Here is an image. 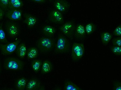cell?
I'll use <instances>...</instances> for the list:
<instances>
[{
    "mask_svg": "<svg viewBox=\"0 0 121 90\" xmlns=\"http://www.w3.org/2000/svg\"><path fill=\"white\" fill-rule=\"evenodd\" d=\"M70 46L68 39L63 34H59L54 47V52L57 55L69 52Z\"/></svg>",
    "mask_w": 121,
    "mask_h": 90,
    "instance_id": "cell-1",
    "label": "cell"
},
{
    "mask_svg": "<svg viewBox=\"0 0 121 90\" xmlns=\"http://www.w3.org/2000/svg\"><path fill=\"white\" fill-rule=\"evenodd\" d=\"M56 40L52 38L43 37L36 42L37 48L41 52L46 53L51 51L55 47Z\"/></svg>",
    "mask_w": 121,
    "mask_h": 90,
    "instance_id": "cell-2",
    "label": "cell"
},
{
    "mask_svg": "<svg viewBox=\"0 0 121 90\" xmlns=\"http://www.w3.org/2000/svg\"><path fill=\"white\" fill-rule=\"evenodd\" d=\"M24 62L14 57L6 58L3 62L4 69L7 70H22L24 68Z\"/></svg>",
    "mask_w": 121,
    "mask_h": 90,
    "instance_id": "cell-3",
    "label": "cell"
},
{
    "mask_svg": "<svg viewBox=\"0 0 121 90\" xmlns=\"http://www.w3.org/2000/svg\"><path fill=\"white\" fill-rule=\"evenodd\" d=\"M76 25L74 20L67 21L63 23L59 28V31L70 40L73 38V34Z\"/></svg>",
    "mask_w": 121,
    "mask_h": 90,
    "instance_id": "cell-4",
    "label": "cell"
},
{
    "mask_svg": "<svg viewBox=\"0 0 121 90\" xmlns=\"http://www.w3.org/2000/svg\"><path fill=\"white\" fill-rule=\"evenodd\" d=\"M85 52L84 44L82 43L75 42L71 48V57L73 61H78L82 58Z\"/></svg>",
    "mask_w": 121,
    "mask_h": 90,
    "instance_id": "cell-5",
    "label": "cell"
},
{
    "mask_svg": "<svg viewBox=\"0 0 121 90\" xmlns=\"http://www.w3.org/2000/svg\"><path fill=\"white\" fill-rule=\"evenodd\" d=\"M21 39H18L14 42L6 44L0 43V51L3 55L7 56L13 54L21 42Z\"/></svg>",
    "mask_w": 121,
    "mask_h": 90,
    "instance_id": "cell-6",
    "label": "cell"
},
{
    "mask_svg": "<svg viewBox=\"0 0 121 90\" xmlns=\"http://www.w3.org/2000/svg\"><path fill=\"white\" fill-rule=\"evenodd\" d=\"M5 28L8 36L14 38L19 34L20 29L19 25L13 21H8L5 23Z\"/></svg>",
    "mask_w": 121,
    "mask_h": 90,
    "instance_id": "cell-7",
    "label": "cell"
},
{
    "mask_svg": "<svg viewBox=\"0 0 121 90\" xmlns=\"http://www.w3.org/2000/svg\"><path fill=\"white\" fill-rule=\"evenodd\" d=\"M48 20L51 22L58 24L64 23V17L63 13L56 9L51 11L48 15Z\"/></svg>",
    "mask_w": 121,
    "mask_h": 90,
    "instance_id": "cell-8",
    "label": "cell"
},
{
    "mask_svg": "<svg viewBox=\"0 0 121 90\" xmlns=\"http://www.w3.org/2000/svg\"><path fill=\"white\" fill-rule=\"evenodd\" d=\"M53 6L56 9L61 13H65L68 12L70 8L71 5L66 0H54Z\"/></svg>",
    "mask_w": 121,
    "mask_h": 90,
    "instance_id": "cell-9",
    "label": "cell"
},
{
    "mask_svg": "<svg viewBox=\"0 0 121 90\" xmlns=\"http://www.w3.org/2000/svg\"><path fill=\"white\" fill-rule=\"evenodd\" d=\"M5 15L10 20L19 21L22 18V11L21 9H10L7 11Z\"/></svg>",
    "mask_w": 121,
    "mask_h": 90,
    "instance_id": "cell-10",
    "label": "cell"
},
{
    "mask_svg": "<svg viewBox=\"0 0 121 90\" xmlns=\"http://www.w3.org/2000/svg\"><path fill=\"white\" fill-rule=\"evenodd\" d=\"M86 34L85 26L82 24H78L76 25L73 38L76 40L81 41L85 39Z\"/></svg>",
    "mask_w": 121,
    "mask_h": 90,
    "instance_id": "cell-11",
    "label": "cell"
},
{
    "mask_svg": "<svg viewBox=\"0 0 121 90\" xmlns=\"http://www.w3.org/2000/svg\"><path fill=\"white\" fill-rule=\"evenodd\" d=\"M24 16L25 18L24 23L27 25L28 28H32L38 22L36 17L27 13H24Z\"/></svg>",
    "mask_w": 121,
    "mask_h": 90,
    "instance_id": "cell-12",
    "label": "cell"
},
{
    "mask_svg": "<svg viewBox=\"0 0 121 90\" xmlns=\"http://www.w3.org/2000/svg\"><path fill=\"white\" fill-rule=\"evenodd\" d=\"M41 82L37 78H32L27 83L26 90H37L41 86Z\"/></svg>",
    "mask_w": 121,
    "mask_h": 90,
    "instance_id": "cell-13",
    "label": "cell"
},
{
    "mask_svg": "<svg viewBox=\"0 0 121 90\" xmlns=\"http://www.w3.org/2000/svg\"><path fill=\"white\" fill-rule=\"evenodd\" d=\"M56 29L49 25H45L42 28V32L44 35L49 38H52L56 33Z\"/></svg>",
    "mask_w": 121,
    "mask_h": 90,
    "instance_id": "cell-14",
    "label": "cell"
},
{
    "mask_svg": "<svg viewBox=\"0 0 121 90\" xmlns=\"http://www.w3.org/2000/svg\"><path fill=\"white\" fill-rule=\"evenodd\" d=\"M27 51V49L25 43H21L17 47L15 50V52L19 57L23 59L25 57L26 55Z\"/></svg>",
    "mask_w": 121,
    "mask_h": 90,
    "instance_id": "cell-15",
    "label": "cell"
},
{
    "mask_svg": "<svg viewBox=\"0 0 121 90\" xmlns=\"http://www.w3.org/2000/svg\"><path fill=\"white\" fill-rule=\"evenodd\" d=\"M53 66L52 63L48 60H46L42 63L41 68V73L42 74H46L53 70Z\"/></svg>",
    "mask_w": 121,
    "mask_h": 90,
    "instance_id": "cell-16",
    "label": "cell"
},
{
    "mask_svg": "<svg viewBox=\"0 0 121 90\" xmlns=\"http://www.w3.org/2000/svg\"><path fill=\"white\" fill-rule=\"evenodd\" d=\"M27 83V80L25 77L19 78L15 82V87L17 90H25Z\"/></svg>",
    "mask_w": 121,
    "mask_h": 90,
    "instance_id": "cell-17",
    "label": "cell"
},
{
    "mask_svg": "<svg viewBox=\"0 0 121 90\" xmlns=\"http://www.w3.org/2000/svg\"><path fill=\"white\" fill-rule=\"evenodd\" d=\"M64 90H83L78 86L75 84L69 79L64 82Z\"/></svg>",
    "mask_w": 121,
    "mask_h": 90,
    "instance_id": "cell-18",
    "label": "cell"
},
{
    "mask_svg": "<svg viewBox=\"0 0 121 90\" xmlns=\"http://www.w3.org/2000/svg\"><path fill=\"white\" fill-rule=\"evenodd\" d=\"M39 50L37 47H31L29 48L27 51L26 55L29 59H34L39 55Z\"/></svg>",
    "mask_w": 121,
    "mask_h": 90,
    "instance_id": "cell-19",
    "label": "cell"
},
{
    "mask_svg": "<svg viewBox=\"0 0 121 90\" xmlns=\"http://www.w3.org/2000/svg\"><path fill=\"white\" fill-rule=\"evenodd\" d=\"M100 36L102 44L104 46L108 44L112 37V34L108 32H104L100 33Z\"/></svg>",
    "mask_w": 121,
    "mask_h": 90,
    "instance_id": "cell-20",
    "label": "cell"
},
{
    "mask_svg": "<svg viewBox=\"0 0 121 90\" xmlns=\"http://www.w3.org/2000/svg\"><path fill=\"white\" fill-rule=\"evenodd\" d=\"M24 5L22 0H9L8 10L20 9Z\"/></svg>",
    "mask_w": 121,
    "mask_h": 90,
    "instance_id": "cell-21",
    "label": "cell"
},
{
    "mask_svg": "<svg viewBox=\"0 0 121 90\" xmlns=\"http://www.w3.org/2000/svg\"><path fill=\"white\" fill-rule=\"evenodd\" d=\"M42 60L39 59H35L32 61L31 67L34 71L38 72L41 70L42 65Z\"/></svg>",
    "mask_w": 121,
    "mask_h": 90,
    "instance_id": "cell-22",
    "label": "cell"
},
{
    "mask_svg": "<svg viewBox=\"0 0 121 90\" xmlns=\"http://www.w3.org/2000/svg\"><path fill=\"white\" fill-rule=\"evenodd\" d=\"M85 27L86 35H90L94 33L97 29V26L92 22H89L86 25Z\"/></svg>",
    "mask_w": 121,
    "mask_h": 90,
    "instance_id": "cell-23",
    "label": "cell"
},
{
    "mask_svg": "<svg viewBox=\"0 0 121 90\" xmlns=\"http://www.w3.org/2000/svg\"><path fill=\"white\" fill-rule=\"evenodd\" d=\"M3 23L0 24V42L4 43H9L7 39L6 34L3 28Z\"/></svg>",
    "mask_w": 121,
    "mask_h": 90,
    "instance_id": "cell-24",
    "label": "cell"
},
{
    "mask_svg": "<svg viewBox=\"0 0 121 90\" xmlns=\"http://www.w3.org/2000/svg\"><path fill=\"white\" fill-rule=\"evenodd\" d=\"M110 51L114 55L118 56L121 55V46L112 45L110 47Z\"/></svg>",
    "mask_w": 121,
    "mask_h": 90,
    "instance_id": "cell-25",
    "label": "cell"
},
{
    "mask_svg": "<svg viewBox=\"0 0 121 90\" xmlns=\"http://www.w3.org/2000/svg\"><path fill=\"white\" fill-rule=\"evenodd\" d=\"M9 0H0V7L6 11L8 10Z\"/></svg>",
    "mask_w": 121,
    "mask_h": 90,
    "instance_id": "cell-26",
    "label": "cell"
},
{
    "mask_svg": "<svg viewBox=\"0 0 121 90\" xmlns=\"http://www.w3.org/2000/svg\"><path fill=\"white\" fill-rule=\"evenodd\" d=\"M112 45L121 46V37H117L114 38L112 41Z\"/></svg>",
    "mask_w": 121,
    "mask_h": 90,
    "instance_id": "cell-27",
    "label": "cell"
},
{
    "mask_svg": "<svg viewBox=\"0 0 121 90\" xmlns=\"http://www.w3.org/2000/svg\"><path fill=\"white\" fill-rule=\"evenodd\" d=\"M112 34L117 37H121V25L120 24L112 32Z\"/></svg>",
    "mask_w": 121,
    "mask_h": 90,
    "instance_id": "cell-28",
    "label": "cell"
},
{
    "mask_svg": "<svg viewBox=\"0 0 121 90\" xmlns=\"http://www.w3.org/2000/svg\"><path fill=\"white\" fill-rule=\"evenodd\" d=\"M112 90H121V83L120 81L116 80L113 82Z\"/></svg>",
    "mask_w": 121,
    "mask_h": 90,
    "instance_id": "cell-29",
    "label": "cell"
},
{
    "mask_svg": "<svg viewBox=\"0 0 121 90\" xmlns=\"http://www.w3.org/2000/svg\"><path fill=\"white\" fill-rule=\"evenodd\" d=\"M5 11H4L3 9H2L0 7V20H2L3 19L4 16Z\"/></svg>",
    "mask_w": 121,
    "mask_h": 90,
    "instance_id": "cell-30",
    "label": "cell"
},
{
    "mask_svg": "<svg viewBox=\"0 0 121 90\" xmlns=\"http://www.w3.org/2000/svg\"><path fill=\"white\" fill-rule=\"evenodd\" d=\"M31 0L40 4L44 3L46 1V0Z\"/></svg>",
    "mask_w": 121,
    "mask_h": 90,
    "instance_id": "cell-31",
    "label": "cell"
},
{
    "mask_svg": "<svg viewBox=\"0 0 121 90\" xmlns=\"http://www.w3.org/2000/svg\"><path fill=\"white\" fill-rule=\"evenodd\" d=\"M37 90H45V86L44 85H42L41 86L40 88L39 89Z\"/></svg>",
    "mask_w": 121,
    "mask_h": 90,
    "instance_id": "cell-32",
    "label": "cell"
},
{
    "mask_svg": "<svg viewBox=\"0 0 121 90\" xmlns=\"http://www.w3.org/2000/svg\"><path fill=\"white\" fill-rule=\"evenodd\" d=\"M53 90H62V89L60 86H57L55 87V88Z\"/></svg>",
    "mask_w": 121,
    "mask_h": 90,
    "instance_id": "cell-33",
    "label": "cell"
},
{
    "mask_svg": "<svg viewBox=\"0 0 121 90\" xmlns=\"http://www.w3.org/2000/svg\"><path fill=\"white\" fill-rule=\"evenodd\" d=\"M2 71V65H1V62H0V74L1 73Z\"/></svg>",
    "mask_w": 121,
    "mask_h": 90,
    "instance_id": "cell-34",
    "label": "cell"
},
{
    "mask_svg": "<svg viewBox=\"0 0 121 90\" xmlns=\"http://www.w3.org/2000/svg\"><path fill=\"white\" fill-rule=\"evenodd\" d=\"M13 90L12 89H2V90Z\"/></svg>",
    "mask_w": 121,
    "mask_h": 90,
    "instance_id": "cell-35",
    "label": "cell"
},
{
    "mask_svg": "<svg viewBox=\"0 0 121 90\" xmlns=\"http://www.w3.org/2000/svg\"><path fill=\"white\" fill-rule=\"evenodd\" d=\"M49 1L50 2H51V1H53V0H49Z\"/></svg>",
    "mask_w": 121,
    "mask_h": 90,
    "instance_id": "cell-36",
    "label": "cell"
}]
</instances>
